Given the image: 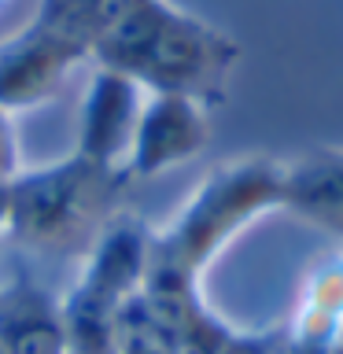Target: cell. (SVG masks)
<instances>
[{
	"label": "cell",
	"mask_w": 343,
	"mask_h": 354,
	"mask_svg": "<svg viewBox=\"0 0 343 354\" xmlns=\"http://www.w3.org/2000/svg\"><path fill=\"white\" fill-rule=\"evenodd\" d=\"M115 354H181V347H177V339L148 314L144 299L133 295L129 303L118 310Z\"/></svg>",
	"instance_id": "cell-11"
},
{
	"label": "cell",
	"mask_w": 343,
	"mask_h": 354,
	"mask_svg": "<svg viewBox=\"0 0 343 354\" xmlns=\"http://www.w3.org/2000/svg\"><path fill=\"white\" fill-rule=\"evenodd\" d=\"M0 354H4V351H0Z\"/></svg>",
	"instance_id": "cell-19"
},
{
	"label": "cell",
	"mask_w": 343,
	"mask_h": 354,
	"mask_svg": "<svg viewBox=\"0 0 343 354\" xmlns=\"http://www.w3.org/2000/svg\"><path fill=\"white\" fill-rule=\"evenodd\" d=\"M19 174V140H15V126L11 115L0 111V185H8Z\"/></svg>",
	"instance_id": "cell-14"
},
{
	"label": "cell",
	"mask_w": 343,
	"mask_h": 354,
	"mask_svg": "<svg viewBox=\"0 0 343 354\" xmlns=\"http://www.w3.org/2000/svg\"><path fill=\"white\" fill-rule=\"evenodd\" d=\"M89 48L71 33L33 19L26 30L0 41V111H26L55 96Z\"/></svg>",
	"instance_id": "cell-4"
},
{
	"label": "cell",
	"mask_w": 343,
	"mask_h": 354,
	"mask_svg": "<svg viewBox=\"0 0 343 354\" xmlns=\"http://www.w3.org/2000/svg\"><path fill=\"white\" fill-rule=\"evenodd\" d=\"M340 232H343V225H340Z\"/></svg>",
	"instance_id": "cell-18"
},
{
	"label": "cell",
	"mask_w": 343,
	"mask_h": 354,
	"mask_svg": "<svg viewBox=\"0 0 343 354\" xmlns=\"http://www.w3.org/2000/svg\"><path fill=\"white\" fill-rule=\"evenodd\" d=\"M0 351L4 354H66L63 299L37 281L0 284Z\"/></svg>",
	"instance_id": "cell-8"
},
{
	"label": "cell",
	"mask_w": 343,
	"mask_h": 354,
	"mask_svg": "<svg viewBox=\"0 0 343 354\" xmlns=\"http://www.w3.org/2000/svg\"><path fill=\"white\" fill-rule=\"evenodd\" d=\"M89 59L133 77L144 93H177L214 107L229 93L240 44L166 0H140L122 26L96 41Z\"/></svg>",
	"instance_id": "cell-1"
},
{
	"label": "cell",
	"mask_w": 343,
	"mask_h": 354,
	"mask_svg": "<svg viewBox=\"0 0 343 354\" xmlns=\"http://www.w3.org/2000/svg\"><path fill=\"white\" fill-rule=\"evenodd\" d=\"M8 4H11V0H0V15H4V8H8Z\"/></svg>",
	"instance_id": "cell-17"
},
{
	"label": "cell",
	"mask_w": 343,
	"mask_h": 354,
	"mask_svg": "<svg viewBox=\"0 0 343 354\" xmlns=\"http://www.w3.org/2000/svg\"><path fill=\"white\" fill-rule=\"evenodd\" d=\"M140 107H144V88L133 77L96 66L93 85H89V93L82 100L74 155H82L93 166H104V170L126 174Z\"/></svg>",
	"instance_id": "cell-6"
},
{
	"label": "cell",
	"mask_w": 343,
	"mask_h": 354,
	"mask_svg": "<svg viewBox=\"0 0 343 354\" xmlns=\"http://www.w3.org/2000/svg\"><path fill=\"white\" fill-rule=\"evenodd\" d=\"M129 177L66 155L59 162L19 170L8 181V236L37 251L89 248L115 218Z\"/></svg>",
	"instance_id": "cell-2"
},
{
	"label": "cell",
	"mask_w": 343,
	"mask_h": 354,
	"mask_svg": "<svg viewBox=\"0 0 343 354\" xmlns=\"http://www.w3.org/2000/svg\"><path fill=\"white\" fill-rule=\"evenodd\" d=\"M281 354H332V343H317V339H303V336H288V332H284Z\"/></svg>",
	"instance_id": "cell-15"
},
{
	"label": "cell",
	"mask_w": 343,
	"mask_h": 354,
	"mask_svg": "<svg viewBox=\"0 0 343 354\" xmlns=\"http://www.w3.org/2000/svg\"><path fill=\"white\" fill-rule=\"evenodd\" d=\"M273 207H284V162L270 155L229 159L210 170L170 229L155 236V248L199 273V266L214 259L240 229Z\"/></svg>",
	"instance_id": "cell-3"
},
{
	"label": "cell",
	"mask_w": 343,
	"mask_h": 354,
	"mask_svg": "<svg viewBox=\"0 0 343 354\" xmlns=\"http://www.w3.org/2000/svg\"><path fill=\"white\" fill-rule=\"evenodd\" d=\"M284 332H225L210 354H281Z\"/></svg>",
	"instance_id": "cell-12"
},
{
	"label": "cell",
	"mask_w": 343,
	"mask_h": 354,
	"mask_svg": "<svg viewBox=\"0 0 343 354\" xmlns=\"http://www.w3.org/2000/svg\"><path fill=\"white\" fill-rule=\"evenodd\" d=\"M89 8V0H41L37 11H33V19L37 22H48V26L71 33L74 41H82V33H77V19H82V11ZM85 44V41H82ZM89 48V44H85Z\"/></svg>",
	"instance_id": "cell-13"
},
{
	"label": "cell",
	"mask_w": 343,
	"mask_h": 354,
	"mask_svg": "<svg viewBox=\"0 0 343 354\" xmlns=\"http://www.w3.org/2000/svg\"><path fill=\"white\" fill-rule=\"evenodd\" d=\"M210 144V107L192 96L148 93L126 159V177H159L192 162Z\"/></svg>",
	"instance_id": "cell-5"
},
{
	"label": "cell",
	"mask_w": 343,
	"mask_h": 354,
	"mask_svg": "<svg viewBox=\"0 0 343 354\" xmlns=\"http://www.w3.org/2000/svg\"><path fill=\"white\" fill-rule=\"evenodd\" d=\"M0 236H8V185H0Z\"/></svg>",
	"instance_id": "cell-16"
},
{
	"label": "cell",
	"mask_w": 343,
	"mask_h": 354,
	"mask_svg": "<svg viewBox=\"0 0 343 354\" xmlns=\"http://www.w3.org/2000/svg\"><path fill=\"white\" fill-rule=\"evenodd\" d=\"M343 325V254H332L306 277L288 336L336 343Z\"/></svg>",
	"instance_id": "cell-10"
},
{
	"label": "cell",
	"mask_w": 343,
	"mask_h": 354,
	"mask_svg": "<svg viewBox=\"0 0 343 354\" xmlns=\"http://www.w3.org/2000/svg\"><path fill=\"white\" fill-rule=\"evenodd\" d=\"M284 207L340 229L343 225V151L321 148L295 162H284Z\"/></svg>",
	"instance_id": "cell-9"
},
{
	"label": "cell",
	"mask_w": 343,
	"mask_h": 354,
	"mask_svg": "<svg viewBox=\"0 0 343 354\" xmlns=\"http://www.w3.org/2000/svg\"><path fill=\"white\" fill-rule=\"evenodd\" d=\"M151 248H155V236L144 229L140 218L133 214L107 218V225L89 243L85 266L77 273L74 288L104 299L111 306H126L144 288V277H148V266H151Z\"/></svg>",
	"instance_id": "cell-7"
}]
</instances>
